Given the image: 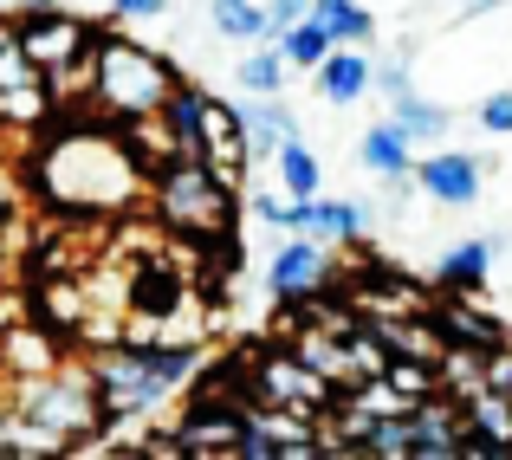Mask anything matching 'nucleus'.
<instances>
[{"instance_id": "18", "label": "nucleus", "mask_w": 512, "mask_h": 460, "mask_svg": "<svg viewBox=\"0 0 512 460\" xmlns=\"http://www.w3.org/2000/svg\"><path fill=\"white\" fill-rule=\"evenodd\" d=\"M312 20L331 33V46H370L376 39V20L363 0H312Z\"/></svg>"}, {"instance_id": "10", "label": "nucleus", "mask_w": 512, "mask_h": 460, "mask_svg": "<svg viewBox=\"0 0 512 460\" xmlns=\"http://www.w3.org/2000/svg\"><path fill=\"white\" fill-rule=\"evenodd\" d=\"M188 299H195V286H188L182 266H169V260H137V266H130L124 305H130V318H137V324H163V318H175Z\"/></svg>"}, {"instance_id": "6", "label": "nucleus", "mask_w": 512, "mask_h": 460, "mask_svg": "<svg viewBox=\"0 0 512 460\" xmlns=\"http://www.w3.org/2000/svg\"><path fill=\"white\" fill-rule=\"evenodd\" d=\"M195 156L208 162L214 175H221L227 188L247 182L253 156H247V137H240V111L227 98H214V91H201V124H195Z\"/></svg>"}, {"instance_id": "32", "label": "nucleus", "mask_w": 512, "mask_h": 460, "mask_svg": "<svg viewBox=\"0 0 512 460\" xmlns=\"http://www.w3.org/2000/svg\"><path fill=\"white\" fill-rule=\"evenodd\" d=\"M39 7H59V0H13V13H39Z\"/></svg>"}, {"instance_id": "20", "label": "nucleus", "mask_w": 512, "mask_h": 460, "mask_svg": "<svg viewBox=\"0 0 512 460\" xmlns=\"http://www.w3.org/2000/svg\"><path fill=\"white\" fill-rule=\"evenodd\" d=\"M52 91H46V78L39 85H0V124L7 130H46L52 124Z\"/></svg>"}, {"instance_id": "13", "label": "nucleus", "mask_w": 512, "mask_h": 460, "mask_svg": "<svg viewBox=\"0 0 512 460\" xmlns=\"http://www.w3.org/2000/svg\"><path fill=\"white\" fill-rule=\"evenodd\" d=\"M506 247H512L506 234H480V240H461V247H448V253H441V266H435V286L454 292V299L480 292V286H487V273H493V260H500Z\"/></svg>"}, {"instance_id": "21", "label": "nucleus", "mask_w": 512, "mask_h": 460, "mask_svg": "<svg viewBox=\"0 0 512 460\" xmlns=\"http://www.w3.org/2000/svg\"><path fill=\"white\" fill-rule=\"evenodd\" d=\"M376 383L396 389L402 402H422V396H435V389H441V376H435V363H428V357H396V350H389L383 370H376Z\"/></svg>"}, {"instance_id": "16", "label": "nucleus", "mask_w": 512, "mask_h": 460, "mask_svg": "<svg viewBox=\"0 0 512 460\" xmlns=\"http://www.w3.org/2000/svg\"><path fill=\"white\" fill-rule=\"evenodd\" d=\"M273 182H279V195H292V201L325 188V162H318V150L299 137V130H292V137L273 150Z\"/></svg>"}, {"instance_id": "4", "label": "nucleus", "mask_w": 512, "mask_h": 460, "mask_svg": "<svg viewBox=\"0 0 512 460\" xmlns=\"http://www.w3.org/2000/svg\"><path fill=\"white\" fill-rule=\"evenodd\" d=\"M253 402H273V409H292V415H325L338 402V383L318 376L299 350H253Z\"/></svg>"}, {"instance_id": "23", "label": "nucleus", "mask_w": 512, "mask_h": 460, "mask_svg": "<svg viewBox=\"0 0 512 460\" xmlns=\"http://www.w3.org/2000/svg\"><path fill=\"white\" fill-rule=\"evenodd\" d=\"M273 46L286 52V65H292V72H312V65H318V59L331 52V33H325V26L312 20V13H305V20H299V26H286V33H279Z\"/></svg>"}, {"instance_id": "34", "label": "nucleus", "mask_w": 512, "mask_h": 460, "mask_svg": "<svg viewBox=\"0 0 512 460\" xmlns=\"http://www.w3.org/2000/svg\"><path fill=\"white\" fill-rule=\"evenodd\" d=\"M201 7H208V0H201Z\"/></svg>"}, {"instance_id": "8", "label": "nucleus", "mask_w": 512, "mask_h": 460, "mask_svg": "<svg viewBox=\"0 0 512 460\" xmlns=\"http://www.w3.org/2000/svg\"><path fill=\"white\" fill-rule=\"evenodd\" d=\"M480 175H487V162L467 156V150H428V156L409 162V182L422 188L428 201H441V208H474L480 188H487Z\"/></svg>"}, {"instance_id": "2", "label": "nucleus", "mask_w": 512, "mask_h": 460, "mask_svg": "<svg viewBox=\"0 0 512 460\" xmlns=\"http://www.w3.org/2000/svg\"><path fill=\"white\" fill-rule=\"evenodd\" d=\"M175 85H182V72H175L163 52L111 26V33H91L85 104H72V111H98V117H111L117 130H130V124H150Z\"/></svg>"}, {"instance_id": "5", "label": "nucleus", "mask_w": 512, "mask_h": 460, "mask_svg": "<svg viewBox=\"0 0 512 460\" xmlns=\"http://www.w3.org/2000/svg\"><path fill=\"white\" fill-rule=\"evenodd\" d=\"M91 33H98V26L78 20L72 7H39V13H20V20H13V46H20L46 78L72 72V65L91 52Z\"/></svg>"}, {"instance_id": "11", "label": "nucleus", "mask_w": 512, "mask_h": 460, "mask_svg": "<svg viewBox=\"0 0 512 460\" xmlns=\"http://www.w3.org/2000/svg\"><path fill=\"white\" fill-rule=\"evenodd\" d=\"M286 234H312V240H363L370 234V208L363 201H338V195H299V201H286Z\"/></svg>"}, {"instance_id": "7", "label": "nucleus", "mask_w": 512, "mask_h": 460, "mask_svg": "<svg viewBox=\"0 0 512 460\" xmlns=\"http://www.w3.org/2000/svg\"><path fill=\"white\" fill-rule=\"evenodd\" d=\"M240 428H247V409L234 396H221V389H208V396L188 402V415L169 428V441L175 454H234Z\"/></svg>"}, {"instance_id": "33", "label": "nucleus", "mask_w": 512, "mask_h": 460, "mask_svg": "<svg viewBox=\"0 0 512 460\" xmlns=\"http://www.w3.org/2000/svg\"><path fill=\"white\" fill-rule=\"evenodd\" d=\"M0 286H13V260H7V247H0Z\"/></svg>"}, {"instance_id": "26", "label": "nucleus", "mask_w": 512, "mask_h": 460, "mask_svg": "<svg viewBox=\"0 0 512 460\" xmlns=\"http://www.w3.org/2000/svg\"><path fill=\"white\" fill-rule=\"evenodd\" d=\"M260 7H266V39H279L286 26H299L312 13V0H260Z\"/></svg>"}, {"instance_id": "14", "label": "nucleus", "mask_w": 512, "mask_h": 460, "mask_svg": "<svg viewBox=\"0 0 512 460\" xmlns=\"http://www.w3.org/2000/svg\"><path fill=\"white\" fill-rule=\"evenodd\" d=\"M234 111H240V137H247V156L253 162H273V150L292 137V130H299L279 91H273V98H240Z\"/></svg>"}, {"instance_id": "1", "label": "nucleus", "mask_w": 512, "mask_h": 460, "mask_svg": "<svg viewBox=\"0 0 512 460\" xmlns=\"http://www.w3.org/2000/svg\"><path fill=\"white\" fill-rule=\"evenodd\" d=\"M33 195L59 221H117L150 201V169H143L130 130H117L111 117L52 111L33 150Z\"/></svg>"}, {"instance_id": "15", "label": "nucleus", "mask_w": 512, "mask_h": 460, "mask_svg": "<svg viewBox=\"0 0 512 460\" xmlns=\"http://www.w3.org/2000/svg\"><path fill=\"white\" fill-rule=\"evenodd\" d=\"M357 162H363L370 175H383V182H409V162H415L409 130H402L396 117L370 124V130H363V143H357Z\"/></svg>"}, {"instance_id": "29", "label": "nucleus", "mask_w": 512, "mask_h": 460, "mask_svg": "<svg viewBox=\"0 0 512 460\" xmlns=\"http://www.w3.org/2000/svg\"><path fill=\"white\" fill-rule=\"evenodd\" d=\"M286 201H292V195H273V188H253V214H260L266 227H286Z\"/></svg>"}, {"instance_id": "17", "label": "nucleus", "mask_w": 512, "mask_h": 460, "mask_svg": "<svg viewBox=\"0 0 512 460\" xmlns=\"http://www.w3.org/2000/svg\"><path fill=\"white\" fill-rule=\"evenodd\" d=\"M286 78H292V65H286V52H279L273 39H253L247 59L234 65V91L240 98H273V91H286Z\"/></svg>"}, {"instance_id": "12", "label": "nucleus", "mask_w": 512, "mask_h": 460, "mask_svg": "<svg viewBox=\"0 0 512 460\" xmlns=\"http://www.w3.org/2000/svg\"><path fill=\"white\" fill-rule=\"evenodd\" d=\"M370 72H376L370 46H331L305 78L318 85V98H325V104H363V98H370Z\"/></svg>"}, {"instance_id": "24", "label": "nucleus", "mask_w": 512, "mask_h": 460, "mask_svg": "<svg viewBox=\"0 0 512 460\" xmlns=\"http://www.w3.org/2000/svg\"><path fill=\"white\" fill-rule=\"evenodd\" d=\"M480 389L512 402V337H500L493 350H480Z\"/></svg>"}, {"instance_id": "22", "label": "nucleus", "mask_w": 512, "mask_h": 460, "mask_svg": "<svg viewBox=\"0 0 512 460\" xmlns=\"http://www.w3.org/2000/svg\"><path fill=\"white\" fill-rule=\"evenodd\" d=\"M208 20H214V33L234 39V46L266 39V7L260 0H208Z\"/></svg>"}, {"instance_id": "25", "label": "nucleus", "mask_w": 512, "mask_h": 460, "mask_svg": "<svg viewBox=\"0 0 512 460\" xmlns=\"http://www.w3.org/2000/svg\"><path fill=\"white\" fill-rule=\"evenodd\" d=\"M480 130H487V137H512V91L480 98Z\"/></svg>"}, {"instance_id": "3", "label": "nucleus", "mask_w": 512, "mask_h": 460, "mask_svg": "<svg viewBox=\"0 0 512 460\" xmlns=\"http://www.w3.org/2000/svg\"><path fill=\"white\" fill-rule=\"evenodd\" d=\"M234 195L240 188H227L201 156L169 150V156L150 162V208H156V221L182 240H227L234 234V214H240Z\"/></svg>"}, {"instance_id": "28", "label": "nucleus", "mask_w": 512, "mask_h": 460, "mask_svg": "<svg viewBox=\"0 0 512 460\" xmlns=\"http://www.w3.org/2000/svg\"><path fill=\"white\" fill-rule=\"evenodd\" d=\"M175 0H111V20H163Z\"/></svg>"}, {"instance_id": "19", "label": "nucleus", "mask_w": 512, "mask_h": 460, "mask_svg": "<svg viewBox=\"0 0 512 460\" xmlns=\"http://www.w3.org/2000/svg\"><path fill=\"white\" fill-rule=\"evenodd\" d=\"M389 117H396L402 130H409V143L415 150H422V143H441L454 130V117L441 111V104H428V98H415V85L409 91H396V98H389Z\"/></svg>"}, {"instance_id": "30", "label": "nucleus", "mask_w": 512, "mask_h": 460, "mask_svg": "<svg viewBox=\"0 0 512 460\" xmlns=\"http://www.w3.org/2000/svg\"><path fill=\"white\" fill-rule=\"evenodd\" d=\"M20 318H26V299H20L13 286H0V331H13Z\"/></svg>"}, {"instance_id": "9", "label": "nucleus", "mask_w": 512, "mask_h": 460, "mask_svg": "<svg viewBox=\"0 0 512 460\" xmlns=\"http://www.w3.org/2000/svg\"><path fill=\"white\" fill-rule=\"evenodd\" d=\"M318 286H331V253H325V240L292 234L286 247L273 253V266H266V292H273L279 305H299V299H312Z\"/></svg>"}, {"instance_id": "27", "label": "nucleus", "mask_w": 512, "mask_h": 460, "mask_svg": "<svg viewBox=\"0 0 512 460\" xmlns=\"http://www.w3.org/2000/svg\"><path fill=\"white\" fill-rule=\"evenodd\" d=\"M415 78H409V59H383L370 72V91H383V98H396V91H409Z\"/></svg>"}, {"instance_id": "31", "label": "nucleus", "mask_w": 512, "mask_h": 460, "mask_svg": "<svg viewBox=\"0 0 512 460\" xmlns=\"http://www.w3.org/2000/svg\"><path fill=\"white\" fill-rule=\"evenodd\" d=\"M493 7H506V0H461V20H480V13H493Z\"/></svg>"}]
</instances>
